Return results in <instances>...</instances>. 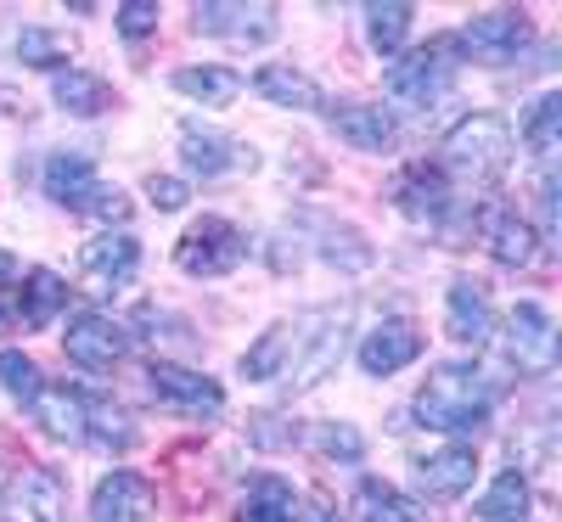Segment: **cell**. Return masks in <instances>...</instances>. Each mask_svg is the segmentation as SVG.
Returning <instances> with one entry per match:
<instances>
[{
	"label": "cell",
	"instance_id": "1",
	"mask_svg": "<svg viewBox=\"0 0 562 522\" xmlns=\"http://www.w3.org/2000/svg\"><path fill=\"white\" fill-rule=\"evenodd\" d=\"M281 376L276 383L288 394L315 388L326 371L344 360V309H304L293 326H281Z\"/></svg>",
	"mask_w": 562,
	"mask_h": 522
},
{
	"label": "cell",
	"instance_id": "2",
	"mask_svg": "<svg viewBox=\"0 0 562 522\" xmlns=\"http://www.w3.org/2000/svg\"><path fill=\"white\" fill-rule=\"evenodd\" d=\"M416 416L434 433H484L490 427V388L473 365H439L416 394Z\"/></svg>",
	"mask_w": 562,
	"mask_h": 522
},
{
	"label": "cell",
	"instance_id": "3",
	"mask_svg": "<svg viewBox=\"0 0 562 522\" xmlns=\"http://www.w3.org/2000/svg\"><path fill=\"white\" fill-rule=\"evenodd\" d=\"M45 197L68 214H90V219H124L130 214V197L119 185H102L97 180V163L85 152H57L45 163Z\"/></svg>",
	"mask_w": 562,
	"mask_h": 522
},
{
	"label": "cell",
	"instance_id": "4",
	"mask_svg": "<svg viewBox=\"0 0 562 522\" xmlns=\"http://www.w3.org/2000/svg\"><path fill=\"white\" fill-rule=\"evenodd\" d=\"M439 152H445V169H456L467 180H495L512 163V129L501 113H473L445 135Z\"/></svg>",
	"mask_w": 562,
	"mask_h": 522
},
{
	"label": "cell",
	"instance_id": "5",
	"mask_svg": "<svg viewBox=\"0 0 562 522\" xmlns=\"http://www.w3.org/2000/svg\"><path fill=\"white\" fill-rule=\"evenodd\" d=\"M461 52L456 39H434V45H422V52H405L400 63H389L383 84H389V97L405 102V107H434L445 97V84H450V57Z\"/></svg>",
	"mask_w": 562,
	"mask_h": 522
},
{
	"label": "cell",
	"instance_id": "6",
	"mask_svg": "<svg viewBox=\"0 0 562 522\" xmlns=\"http://www.w3.org/2000/svg\"><path fill=\"white\" fill-rule=\"evenodd\" d=\"M248 259V236L231 225V219H198L192 230L180 236V248H175V264L186 270V275H203V281H214V275H231Z\"/></svg>",
	"mask_w": 562,
	"mask_h": 522
},
{
	"label": "cell",
	"instance_id": "7",
	"mask_svg": "<svg viewBox=\"0 0 562 522\" xmlns=\"http://www.w3.org/2000/svg\"><path fill=\"white\" fill-rule=\"evenodd\" d=\"M147 388H153V399H158L164 410L192 416V421H209V416H220V410H225V394H220L214 376L186 371V365H169V360L147 365Z\"/></svg>",
	"mask_w": 562,
	"mask_h": 522
},
{
	"label": "cell",
	"instance_id": "8",
	"mask_svg": "<svg viewBox=\"0 0 562 522\" xmlns=\"http://www.w3.org/2000/svg\"><path fill=\"white\" fill-rule=\"evenodd\" d=\"M506 354L524 376H551L557 371V326L540 304H518L506 315Z\"/></svg>",
	"mask_w": 562,
	"mask_h": 522
},
{
	"label": "cell",
	"instance_id": "9",
	"mask_svg": "<svg viewBox=\"0 0 562 522\" xmlns=\"http://www.w3.org/2000/svg\"><path fill=\"white\" fill-rule=\"evenodd\" d=\"M456 45H461L467 57L501 68V63H512L529 45V18L524 12H479L473 23L456 34Z\"/></svg>",
	"mask_w": 562,
	"mask_h": 522
},
{
	"label": "cell",
	"instance_id": "10",
	"mask_svg": "<svg viewBox=\"0 0 562 522\" xmlns=\"http://www.w3.org/2000/svg\"><path fill=\"white\" fill-rule=\"evenodd\" d=\"M63 349H68V360L85 365V371H108V365H119V360L130 354V331H124L113 315L85 309V315L63 331Z\"/></svg>",
	"mask_w": 562,
	"mask_h": 522
},
{
	"label": "cell",
	"instance_id": "11",
	"mask_svg": "<svg viewBox=\"0 0 562 522\" xmlns=\"http://www.w3.org/2000/svg\"><path fill=\"white\" fill-rule=\"evenodd\" d=\"M0 522H68V489H63V478H57L52 466L18 472Z\"/></svg>",
	"mask_w": 562,
	"mask_h": 522
},
{
	"label": "cell",
	"instance_id": "12",
	"mask_svg": "<svg viewBox=\"0 0 562 522\" xmlns=\"http://www.w3.org/2000/svg\"><path fill=\"white\" fill-rule=\"evenodd\" d=\"M192 29L214 34V39H237V45H265L276 39V7H237V0H209L192 7Z\"/></svg>",
	"mask_w": 562,
	"mask_h": 522
},
{
	"label": "cell",
	"instance_id": "13",
	"mask_svg": "<svg viewBox=\"0 0 562 522\" xmlns=\"http://www.w3.org/2000/svg\"><path fill=\"white\" fill-rule=\"evenodd\" d=\"M79 270H85V281L97 293H113V287H124V281L140 270V242L130 230H102L97 242H85Z\"/></svg>",
	"mask_w": 562,
	"mask_h": 522
},
{
	"label": "cell",
	"instance_id": "14",
	"mask_svg": "<svg viewBox=\"0 0 562 522\" xmlns=\"http://www.w3.org/2000/svg\"><path fill=\"white\" fill-rule=\"evenodd\" d=\"M416 354H422L416 320L394 315V320H383V326L366 331V343H360V371H366V376H394V371H405Z\"/></svg>",
	"mask_w": 562,
	"mask_h": 522
},
{
	"label": "cell",
	"instance_id": "15",
	"mask_svg": "<svg viewBox=\"0 0 562 522\" xmlns=\"http://www.w3.org/2000/svg\"><path fill=\"white\" fill-rule=\"evenodd\" d=\"M153 517V484L140 472H108L90 495V522H147Z\"/></svg>",
	"mask_w": 562,
	"mask_h": 522
},
{
	"label": "cell",
	"instance_id": "16",
	"mask_svg": "<svg viewBox=\"0 0 562 522\" xmlns=\"http://www.w3.org/2000/svg\"><path fill=\"white\" fill-rule=\"evenodd\" d=\"M180 158H186V169L203 174V180L231 174V169H254V147H237V140H225L220 129H203V124L180 129Z\"/></svg>",
	"mask_w": 562,
	"mask_h": 522
},
{
	"label": "cell",
	"instance_id": "17",
	"mask_svg": "<svg viewBox=\"0 0 562 522\" xmlns=\"http://www.w3.org/2000/svg\"><path fill=\"white\" fill-rule=\"evenodd\" d=\"M473 478H479V455L467 450V444H450L439 455H422L416 461V484H422V495H428V500H461L467 489H473Z\"/></svg>",
	"mask_w": 562,
	"mask_h": 522
},
{
	"label": "cell",
	"instance_id": "18",
	"mask_svg": "<svg viewBox=\"0 0 562 522\" xmlns=\"http://www.w3.org/2000/svg\"><path fill=\"white\" fill-rule=\"evenodd\" d=\"M445 326H450V338L467 343V349H484L490 343L495 315H490V298H484L479 281H450V293H445Z\"/></svg>",
	"mask_w": 562,
	"mask_h": 522
},
{
	"label": "cell",
	"instance_id": "19",
	"mask_svg": "<svg viewBox=\"0 0 562 522\" xmlns=\"http://www.w3.org/2000/svg\"><path fill=\"white\" fill-rule=\"evenodd\" d=\"M389 192H394V208L411 214V219H445V214H450V185H445V174L428 169V163L400 169Z\"/></svg>",
	"mask_w": 562,
	"mask_h": 522
},
{
	"label": "cell",
	"instance_id": "20",
	"mask_svg": "<svg viewBox=\"0 0 562 522\" xmlns=\"http://www.w3.org/2000/svg\"><path fill=\"white\" fill-rule=\"evenodd\" d=\"M34 421L45 427L52 439H85V421H90V399L68 383H40L34 399H29Z\"/></svg>",
	"mask_w": 562,
	"mask_h": 522
},
{
	"label": "cell",
	"instance_id": "21",
	"mask_svg": "<svg viewBox=\"0 0 562 522\" xmlns=\"http://www.w3.org/2000/svg\"><path fill=\"white\" fill-rule=\"evenodd\" d=\"M326 124H333L338 140H349L355 152H383V147H394V113H389V107L338 102V107H326Z\"/></svg>",
	"mask_w": 562,
	"mask_h": 522
},
{
	"label": "cell",
	"instance_id": "22",
	"mask_svg": "<svg viewBox=\"0 0 562 522\" xmlns=\"http://www.w3.org/2000/svg\"><path fill=\"white\" fill-rule=\"evenodd\" d=\"M484 248H490L495 264L524 270V264H535V253H540V236L529 230V219H518L512 208H490V214H484Z\"/></svg>",
	"mask_w": 562,
	"mask_h": 522
},
{
	"label": "cell",
	"instance_id": "23",
	"mask_svg": "<svg viewBox=\"0 0 562 522\" xmlns=\"http://www.w3.org/2000/svg\"><path fill=\"white\" fill-rule=\"evenodd\" d=\"M52 97H57V107L74 113V118H97V113L113 107V84H108L102 73H90V68H57Z\"/></svg>",
	"mask_w": 562,
	"mask_h": 522
},
{
	"label": "cell",
	"instance_id": "24",
	"mask_svg": "<svg viewBox=\"0 0 562 522\" xmlns=\"http://www.w3.org/2000/svg\"><path fill=\"white\" fill-rule=\"evenodd\" d=\"M355 522H428V511H422L411 495H400L394 484H383V478H360Z\"/></svg>",
	"mask_w": 562,
	"mask_h": 522
},
{
	"label": "cell",
	"instance_id": "25",
	"mask_svg": "<svg viewBox=\"0 0 562 522\" xmlns=\"http://www.w3.org/2000/svg\"><path fill=\"white\" fill-rule=\"evenodd\" d=\"M237 522H299V489L288 478H276V472H265V478H254Z\"/></svg>",
	"mask_w": 562,
	"mask_h": 522
},
{
	"label": "cell",
	"instance_id": "26",
	"mask_svg": "<svg viewBox=\"0 0 562 522\" xmlns=\"http://www.w3.org/2000/svg\"><path fill=\"white\" fill-rule=\"evenodd\" d=\"M254 90L265 102H276V107H321V84L310 73H299V68H281V63L259 68Z\"/></svg>",
	"mask_w": 562,
	"mask_h": 522
},
{
	"label": "cell",
	"instance_id": "27",
	"mask_svg": "<svg viewBox=\"0 0 562 522\" xmlns=\"http://www.w3.org/2000/svg\"><path fill=\"white\" fill-rule=\"evenodd\" d=\"M63 304H68L63 275H57V270H29V281H23V298H18L23 326H34V331H40V326H52Z\"/></svg>",
	"mask_w": 562,
	"mask_h": 522
},
{
	"label": "cell",
	"instance_id": "28",
	"mask_svg": "<svg viewBox=\"0 0 562 522\" xmlns=\"http://www.w3.org/2000/svg\"><path fill=\"white\" fill-rule=\"evenodd\" d=\"M175 90L192 97V102H203V107H231L243 97V73H231V68H180Z\"/></svg>",
	"mask_w": 562,
	"mask_h": 522
},
{
	"label": "cell",
	"instance_id": "29",
	"mask_svg": "<svg viewBox=\"0 0 562 522\" xmlns=\"http://www.w3.org/2000/svg\"><path fill=\"white\" fill-rule=\"evenodd\" d=\"M529 517V484L524 472H501L490 484V495L473 506V522H524Z\"/></svg>",
	"mask_w": 562,
	"mask_h": 522
},
{
	"label": "cell",
	"instance_id": "30",
	"mask_svg": "<svg viewBox=\"0 0 562 522\" xmlns=\"http://www.w3.org/2000/svg\"><path fill=\"white\" fill-rule=\"evenodd\" d=\"M411 23H416V7H405V0H389V7H366V39L378 45L383 57H400V52H405Z\"/></svg>",
	"mask_w": 562,
	"mask_h": 522
},
{
	"label": "cell",
	"instance_id": "31",
	"mask_svg": "<svg viewBox=\"0 0 562 522\" xmlns=\"http://www.w3.org/2000/svg\"><path fill=\"white\" fill-rule=\"evenodd\" d=\"M524 147H529L540 163L557 158V147H562V97H540V102L529 107V118H524Z\"/></svg>",
	"mask_w": 562,
	"mask_h": 522
},
{
	"label": "cell",
	"instance_id": "32",
	"mask_svg": "<svg viewBox=\"0 0 562 522\" xmlns=\"http://www.w3.org/2000/svg\"><path fill=\"white\" fill-rule=\"evenodd\" d=\"M85 439L102 444V450H130L135 444V421L102 399H90V421H85Z\"/></svg>",
	"mask_w": 562,
	"mask_h": 522
},
{
	"label": "cell",
	"instance_id": "33",
	"mask_svg": "<svg viewBox=\"0 0 562 522\" xmlns=\"http://www.w3.org/2000/svg\"><path fill=\"white\" fill-rule=\"evenodd\" d=\"M18 57H23L29 68H63V63H68V39L52 34V29H23V34H18Z\"/></svg>",
	"mask_w": 562,
	"mask_h": 522
},
{
	"label": "cell",
	"instance_id": "34",
	"mask_svg": "<svg viewBox=\"0 0 562 522\" xmlns=\"http://www.w3.org/2000/svg\"><path fill=\"white\" fill-rule=\"evenodd\" d=\"M0 388H7L12 399H34V388H40V365L23 354V349H0Z\"/></svg>",
	"mask_w": 562,
	"mask_h": 522
},
{
	"label": "cell",
	"instance_id": "35",
	"mask_svg": "<svg viewBox=\"0 0 562 522\" xmlns=\"http://www.w3.org/2000/svg\"><path fill=\"white\" fill-rule=\"evenodd\" d=\"M281 354H288V349H281V326H270L265 338L243 354V376H248V383H276V376H281Z\"/></svg>",
	"mask_w": 562,
	"mask_h": 522
},
{
	"label": "cell",
	"instance_id": "36",
	"mask_svg": "<svg viewBox=\"0 0 562 522\" xmlns=\"http://www.w3.org/2000/svg\"><path fill=\"white\" fill-rule=\"evenodd\" d=\"M315 444H321V455H333V461H360V450H366V439L355 433L349 421H326L315 433Z\"/></svg>",
	"mask_w": 562,
	"mask_h": 522
},
{
	"label": "cell",
	"instance_id": "37",
	"mask_svg": "<svg viewBox=\"0 0 562 522\" xmlns=\"http://www.w3.org/2000/svg\"><path fill=\"white\" fill-rule=\"evenodd\" d=\"M113 18H119V34L124 39H147L158 29V7H153V0H124Z\"/></svg>",
	"mask_w": 562,
	"mask_h": 522
},
{
	"label": "cell",
	"instance_id": "38",
	"mask_svg": "<svg viewBox=\"0 0 562 522\" xmlns=\"http://www.w3.org/2000/svg\"><path fill=\"white\" fill-rule=\"evenodd\" d=\"M147 197H153V208H164V214H175V208H186V180H175V174H153L147 180Z\"/></svg>",
	"mask_w": 562,
	"mask_h": 522
},
{
	"label": "cell",
	"instance_id": "39",
	"mask_svg": "<svg viewBox=\"0 0 562 522\" xmlns=\"http://www.w3.org/2000/svg\"><path fill=\"white\" fill-rule=\"evenodd\" d=\"M299 522H344L333 506H315V511H299Z\"/></svg>",
	"mask_w": 562,
	"mask_h": 522
},
{
	"label": "cell",
	"instance_id": "40",
	"mask_svg": "<svg viewBox=\"0 0 562 522\" xmlns=\"http://www.w3.org/2000/svg\"><path fill=\"white\" fill-rule=\"evenodd\" d=\"M7 281H18V259H12V253H0V287H7Z\"/></svg>",
	"mask_w": 562,
	"mask_h": 522
},
{
	"label": "cell",
	"instance_id": "41",
	"mask_svg": "<svg viewBox=\"0 0 562 522\" xmlns=\"http://www.w3.org/2000/svg\"><path fill=\"white\" fill-rule=\"evenodd\" d=\"M0 326H7V309H0Z\"/></svg>",
	"mask_w": 562,
	"mask_h": 522
}]
</instances>
